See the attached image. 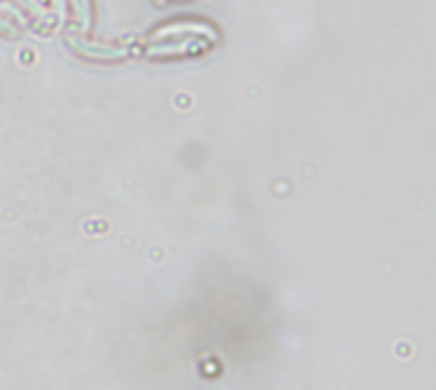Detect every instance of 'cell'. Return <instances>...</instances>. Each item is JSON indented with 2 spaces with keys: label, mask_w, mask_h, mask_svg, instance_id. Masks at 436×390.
<instances>
[{
  "label": "cell",
  "mask_w": 436,
  "mask_h": 390,
  "mask_svg": "<svg viewBox=\"0 0 436 390\" xmlns=\"http://www.w3.org/2000/svg\"><path fill=\"white\" fill-rule=\"evenodd\" d=\"M74 3V16L79 18L82 28L92 26V0H72Z\"/></svg>",
  "instance_id": "obj_1"
}]
</instances>
